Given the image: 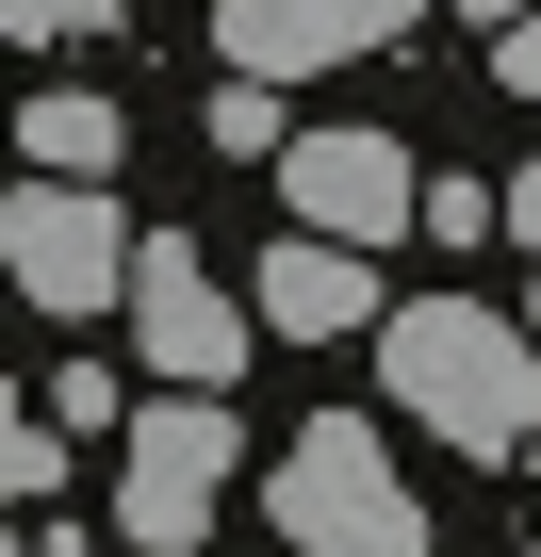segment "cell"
<instances>
[{
    "mask_svg": "<svg viewBox=\"0 0 541 557\" xmlns=\"http://www.w3.org/2000/svg\"><path fill=\"white\" fill-rule=\"evenodd\" d=\"M378 377H394V410H410L427 443H476V459L541 443V329H508V312H476V296H410V312L378 329Z\"/></svg>",
    "mask_w": 541,
    "mask_h": 557,
    "instance_id": "cell-1",
    "label": "cell"
},
{
    "mask_svg": "<svg viewBox=\"0 0 541 557\" xmlns=\"http://www.w3.org/2000/svg\"><path fill=\"white\" fill-rule=\"evenodd\" d=\"M262 508H280V557H427V492L378 459L361 410H312L262 475Z\"/></svg>",
    "mask_w": 541,
    "mask_h": 557,
    "instance_id": "cell-2",
    "label": "cell"
},
{
    "mask_svg": "<svg viewBox=\"0 0 541 557\" xmlns=\"http://www.w3.org/2000/svg\"><path fill=\"white\" fill-rule=\"evenodd\" d=\"M230 394H148L132 410V443H115V541H148V557H197L213 541V508H230Z\"/></svg>",
    "mask_w": 541,
    "mask_h": 557,
    "instance_id": "cell-3",
    "label": "cell"
},
{
    "mask_svg": "<svg viewBox=\"0 0 541 557\" xmlns=\"http://www.w3.org/2000/svg\"><path fill=\"white\" fill-rule=\"evenodd\" d=\"M0 262H17V296L34 312H132V213L99 197V181H50V164H17V213H0Z\"/></svg>",
    "mask_w": 541,
    "mask_h": 557,
    "instance_id": "cell-4",
    "label": "cell"
},
{
    "mask_svg": "<svg viewBox=\"0 0 541 557\" xmlns=\"http://www.w3.org/2000/svg\"><path fill=\"white\" fill-rule=\"evenodd\" d=\"M132 345H148L181 394H230V377L280 345V329H262V296H230V278L164 230V246H132Z\"/></svg>",
    "mask_w": 541,
    "mask_h": 557,
    "instance_id": "cell-5",
    "label": "cell"
},
{
    "mask_svg": "<svg viewBox=\"0 0 541 557\" xmlns=\"http://www.w3.org/2000/svg\"><path fill=\"white\" fill-rule=\"evenodd\" d=\"M280 230L394 246V230H427V164H410L394 132H296V148H280Z\"/></svg>",
    "mask_w": 541,
    "mask_h": 557,
    "instance_id": "cell-6",
    "label": "cell"
},
{
    "mask_svg": "<svg viewBox=\"0 0 541 557\" xmlns=\"http://www.w3.org/2000/svg\"><path fill=\"white\" fill-rule=\"evenodd\" d=\"M427 17V0H213V50L246 66V83H312V66H345V50H394Z\"/></svg>",
    "mask_w": 541,
    "mask_h": 557,
    "instance_id": "cell-7",
    "label": "cell"
},
{
    "mask_svg": "<svg viewBox=\"0 0 541 557\" xmlns=\"http://www.w3.org/2000/svg\"><path fill=\"white\" fill-rule=\"evenodd\" d=\"M246 296H262V329H280V345H345V329H394V312H378V246H329V230H280Z\"/></svg>",
    "mask_w": 541,
    "mask_h": 557,
    "instance_id": "cell-8",
    "label": "cell"
},
{
    "mask_svg": "<svg viewBox=\"0 0 541 557\" xmlns=\"http://www.w3.org/2000/svg\"><path fill=\"white\" fill-rule=\"evenodd\" d=\"M17 164L99 181V164H115V99H99V83H34V99H17Z\"/></svg>",
    "mask_w": 541,
    "mask_h": 557,
    "instance_id": "cell-9",
    "label": "cell"
},
{
    "mask_svg": "<svg viewBox=\"0 0 541 557\" xmlns=\"http://www.w3.org/2000/svg\"><path fill=\"white\" fill-rule=\"evenodd\" d=\"M213 148H230V164H280V148H296V132H280V83L230 66V83H213Z\"/></svg>",
    "mask_w": 541,
    "mask_h": 557,
    "instance_id": "cell-10",
    "label": "cell"
},
{
    "mask_svg": "<svg viewBox=\"0 0 541 557\" xmlns=\"http://www.w3.org/2000/svg\"><path fill=\"white\" fill-rule=\"evenodd\" d=\"M0 492H17V508H50V492H66V426H34V394L0 410Z\"/></svg>",
    "mask_w": 541,
    "mask_h": 557,
    "instance_id": "cell-11",
    "label": "cell"
},
{
    "mask_svg": "<svg viewBox=\"0 0 541 557\" xmlns=\"http://www.w3.org/2000/svg\"><path fill=\"white\" fill-rule=\"evenodd\" d=\"M476 230H508V181H427V246H476Z\"/></svg>",
    "mask_w": 541,
    "mask_h": 557,
    "instance_id": "cell-12",
    "label": "cell"
},
{
    "mask_svg": "<svg viewBox=\"0 0 541 557\" xmlns=\"http://www.w3.org/2000/svg\"><path fill=\"white\" fill-rule=\"evenodd\" d=\"M0 17H17V50H83V34L115 17V0H0Z\"/></svg>",
    "mask_w": 541,
    "mask_h": 557,
    "instance_id": "cell-13",
    "label": "cell"
},
{
    "mask_svg": "<svg viewBox=\"0 0 541 557\" xmlns=\"http://www.w3.org/2000/svg\"><path fill=\"white\" fill-rule=\"evenodd\" d=\"M508 230H525V246H541V164H525V181H508Z\"/></svg>",
    "mask_w": 541,
    "mask_h": 557,
    "instance_id": "cell-14",
    "label": "cell"
},
{
    "mask_svg": "<svg viewBox=\"0 0 541 557\" xmlns=\"http://www.w3.org/2000/svg\"><path fill=\"white\" fill-rule=\"evenodd\" d=\"M459 17H476V34H508V17H541V0H459Z\"/></svg>",
    "mask_w": 541,
    "mask_h": 557,
    "instance_id": "cell-15",
    "label": "cell"
},
{
    "mask_svg": "<svg viewBox=\"0 0 541 557\" xmlns=\"http://www.w3.org/2000/svg\"><path fill=\"white\" fill-rule=\"evenodd\" d=\"M525 329H541V296H525Z\"/></svg>",
    "mask_w": 541,
    "mask_h": 557,
    "instance_id": "cell-16",
    "label": "cell"
},
{
    "mask_svg": "<svg viewBox=\"0 0 541 557\" xmlns=\"http://www.w3.org/2000/svg\"><path fill=\"white\" fill-rule=\"evenodd\" d=\"M132 557H148V541H132Z\"/></svg>",
    "mask_w": 541,
    "mask_h": 557,
    "instance_id": "cell-17",
    "label": "cell"
}]
</instances>
